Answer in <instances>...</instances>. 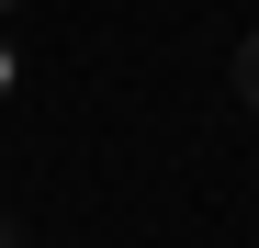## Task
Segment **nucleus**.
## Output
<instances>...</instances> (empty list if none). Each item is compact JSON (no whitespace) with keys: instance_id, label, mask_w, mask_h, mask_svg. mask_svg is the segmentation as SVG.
Wrapping results in <instances>:
<instances>
[{"instance_id":"4","label":"nucleus","mask_w":259,"mask_h":248,"mask_svg":"<svg viewBox=\"0 0 259 248\" xmlns=\"http://www.w3.org/2000/svg\"><path fill=\"white\" fill-rule=\"evenodd\" d=\"M0 248H12V226H0Z\"/></svg>"},{"instance_id":"1","label":"nucleus","mask_w":259,"mask_h":248,"mask_svg":"<svg viewBox=\"0 0 259 248\" xmlns=\"http://www.w3.org/2000/svg\"><path fill=\"white\" fill-rule=\"evenodd\" d=\"M237 113L259 124V34H248V46H237Z\"/></svg>"},{"instance_id":"3","label":"nucleus","mask_w":259,"mask_h":248,"mask_svg":"<svg viewBox=\"0 0 259 248\" xmlns=\"http://www.w3.org/2000/svg\"><path fill=\"white\" fill-rule=\"evenodd\" d=\"M12 12H23V0H0V23H12Z\"/></svg>"},{"instance_id":"2","label":"nucleus","mask_w":259,"mask_h":248,"mask_svg":"<svg viewBox=\"0 0 259 248\" xmlns=\"http://www.w3.org/2000/svg\"><path fill=\"white\" fill-rule=\"evenodd\" d=\"M12 91H23V46L0 34V102H12Z\"/></svg>"}]
</instances>
